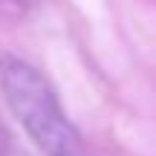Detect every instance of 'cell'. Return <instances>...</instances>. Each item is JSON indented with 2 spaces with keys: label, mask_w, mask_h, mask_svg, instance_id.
Segmentation results:
<instances>
[{
  "label": "cell",
  "mask_w": 156,
  "mask_h": 156,
  "mask_svg": "<svg viewBox=\"0 0 156 156\" xmlns=\"http://www.w3.org/2000/svg\"><path fill=\"white\" fill-rule=\"evenodd\" d=\"M0 90L12 116L44 156H81V136L61 110L52 84L32 64L15 55L0 58Z\"/></svg>",
  "instance_id": "obj_1"
}]
</instances>
